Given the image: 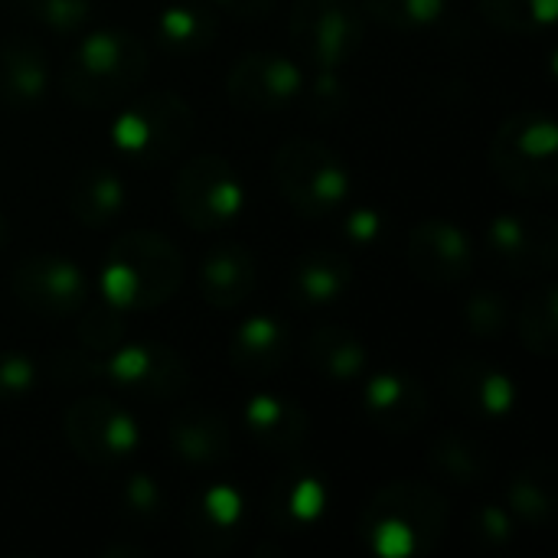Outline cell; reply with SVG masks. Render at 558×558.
<instances>
[{
  "mask_svg": "<svg viewBox=\"0 0 558 558\" xmlns=\"http://www.w3.org/2000/svg\"><path fill=\"white\" fill-rule=\"evenodd\" d=\"M183 281V258L177 245L147 229L118 235L101 271V294L114 311L157 307L177 294Z\"/></svg>",
  "mask_w": 558,
  "mask_h": 558,
  "instance_id": "obj_1",
  "label": "cell"
},
{
  "mask_svg": "<svg viewBox=\"0 0 558 558\" xmlns=\"http://www.w3.org/2000/svg\"><path fill=\"white\" fill-rule=\"evenodd\" d=\"M147 72V49L124 29L88 33L62 69V88L85 108H105L131 95Z\"/></svg>",
  "mask_w": 558,
  "mask_h": 558,
  "instance_id": "obj_2",
  "label": "cell"
},
{
  "mask_svg": "<svg viewBox=\"0 0 558 558\" xmlns=\"http://www.w3.org/2000/svg\"><path fill=\"white\" fill-rule=\"evenodd\" d=\"M558 131L546 111L507 118L490 144V163L500 180L526 196H543L558 183Z\"/></svg>",
  "mask_w": 558,
  "mask_h": 558,
  "instance_id": "obj_3",
  "label": "cell"
},
{
  "mask_svg": "<svg viewBox=\"0 0 558 558\" xmlns=\"http://www.w3.org/2000/svg\"><path fill=\"white\" fill-rule=\"evenodd\" d=\"M271 177L284 199L304 216H327L350 193V173L343 160L330 147L307 137L288 141L275 150Z\"/></svg>",
  "mask_w": 558,
  "mask_h": 558,
  "instance_id": "obj_4",
  "label": "cell"
},
{
  "mask_svg": "<svg viewBox=\"0 0 558 558\" xmlns=\"http://www.w3.org/2000/svg\"><path fill=\"white\" fill-rule=\"evenodd\" d=\"M190 134H193V111L173 92L141 95L111 124L114 147L141 163H160L173 157Z\"/></svg>",
  "mask_w": 558,
  "mask_h": 558,
  "instance_id": "obj_5",
  "label": "cell"
},
{
  "mask_svg": "<svg viewBox=\"0 0 558 558\" xmlns=\"http://www.w3.org/2000/svg\"><path fill=\"white\" fill-rule=\"evenodd\" d=\"M288 33L307 62L320 72H337L360 49L366 23L356 0H298Z\"/></svg>",
  "mask_w": 558,
  "mask_h": 558,
  "instance_id": "obj_6",
  "label": "cell"
},
{
  "mask_svg": "<svg viewBox=\"0 0 558 558\" xmlns=\"http://www.w3.org/2000/svg\"><path fill=\"white\" fill-rule=\"evenodd\" d=\"M173 203L183 222L199 232H213L239 219V213L245 209V190L229 160L216 154H199L186 167H180L173 180Z\"/></svg>",
  "mask_w": 558,
  "mask_h": 558,
  "instance_id": "obj_7",
  "label": "cell"
},
{
  "mask_svg": "<svg viewBox=\"0 0 558 558\" xmlns=\"http://www.w3.org/2000/svg\"><path fill=\"white\" fill-rule=\"evenodd\" d=\"M65 438L92 464L121 461V458L134 454V448L141 441L134 418L121 405H114V402H108L101 396L78 399V402L69 405V412H65Z\"/></svg>",
  "mask_w": 558,
  "mask_h": 558,
  "instance_id": "obj_8",
  "label": "cell"
},
{
  "mask_svg": "<svg viewBox=\"0 0 558 558\" xmlns=\"http://www.w3.org/2000/svg\"><path fill=\"white\" fill-rule=\"evenodd\" d=\"M301 82L304 78L294 59L275 52H248L232 65L226 88L239 111L268 114L291 105L301 92Z\"/></svg>",
  "mask_w": 558,
  "mask_h": 558,
  "instance_id": "obj_9",
  "label": "cell"
},
{
  "mask_svg": "<svg viewBox=\"0 0 558 558\" xmlns=\"http://www.w3.org/2000/svg\"><path fill=\"white\" fill-rule=\"evenodd\" d=\"M10 284L23 307L46 317L72 314L88 298V281L78 271V265L59 255H33L20 262Z\"/></svg>",
  "mask_w": 558,
  "mask_h": 558,
  "instance_id": "obj_10",
  "label": "cell"
},
{
  "mask_svg": "<svg viewBox=\"0 0 558 558\" xmlns=\"http://www.w3.org/2000/svg\"><path fill=\"white\" fill-rule=\"evenodd\" d=\"M88 369L147 399H163V396L170 399L186 386L183 363L170 353V347H157V343H118L105 363Z\"/></svg>",
  "mask_w": 558,
  "mask_h": 558,
  "instance_id": "obj_11",
  "label": "cell"
},
{
  "mask_svg": "<svg viewBox=\"0 0 558 558\" xmlns=\"http://www.w3.org/2000/svg\"><path fill=\"white\" fill-rule=\"evenodd\" d=\"M405 258L422 281L435 288H448L471 275L474 248H471V239L458 226L445 219H425L412 229Z\"/></svg>",
  "mask_w": 558,
  "mask_h": 558,
  "instance_id": "obj_12",
  "label": "cell"
},
{
  "mask_svg": "<svg viewBox=\"0 0 558 558\" xmlns=\"http://www.w3.org/2000/svg\"><path fill=\"white\" fill-rule=\"evenodd\" d=\"M487 242L513 275H533L556 265L558 232L546 216H497L487 229Z\"/></svg>",
  "mask_w": 558,
  "mask_h": 558,
  "instance_id": "obj_13",
  "label": "cell"
},
{
  "mask_svg": "<svg viewBox=\"0 0 558 558\" xmlns=\"http://www.w3.org/2000/svg\"><path fill=\"white\" fill-rule=\"evenodd\" d=\"M366 517H392L399 520L418 543V553L425 549H435L438 539L445 536V526H448V500L428 487V484H418V481H396L389 487H383Z\"/></svg>",
  "mask_w": 558,
  "mask_h": 558,
  "instance_id": "obj_14",
  "label": "cell"
},
{
  "mask_svg": "<svg viewBox=\"0 0 558 558\" xmlns=\"http://www.w3.org/2000/svg\"><path fill=\"white\" fill-rule=\"evenodd\" d=\"M167 441L173 454L190 468H213L232 454V432L219 409L206 402L183 405L167 425Z\"/></svg>",
  "mask_w": 558,
  "mask_h": 558,
  "instance_id": "obj_15",
  "label": "cell"
},
{
  "mask_svg": "<svg viewBox=\"0 0 558 558\" xmlns=\"http://www.w3.org/2000/svg\"><path fill=\"white\" fill-rule=\"evenodd\" d=\"M428 392L409 373H379L366 383V412L379 432L409 435L428 418Z\"/></svg>",
  "mask_w": 558,
  "mask_h": 558,
  "instance_id": "obj_16",
  "label": "cell"
},
{
  "mask_svg": "<svg viewBox=\"0 0 558 558\" xmlns=\"http://www.w3.org/2000/svg\"><path fill=\"white\" fill-rule=\"evenodd\" d=\"M445 386L451 392V399L471 412V415H484V418H497V415H507L517 402V389H513V379L484 363V360H461L448 369L445 376Z\"/></svg>",
  "mask_w": 558,
  "mask_h": 558,
  "instance_id": "obj_17",
  "label": "cell"
},
{
  "mask_svg": "<svg viewBox=\"0 0 558 558\" xmlns=\"http://www.w3.org/2000/svg\"><path fill=\"white\" fill-rule=\"evenodd\" d=\"M258 281L255 258L242 245H219L199 265V291L213 307H239L252 298Z\"/></svg>",
  "mask_w": 558,
  "mask_h": 558,
  "instance_id": "obj_18",
  "label": "cell"
},
{
  "mask_svg": "<svg viewBox=\"0 0 558 558\" xmlns=\"http://www.w3.org/2000/svg\"><path fill=\"white\" fill-rule=\"evenodd\" d=\"M291 356V337L288 327L278 317H248L229 347V360L245 376H271L284 366Z\"/></svg>",
  "mask_w": 558,
  "mask_h": 558,
  "instance_id": "obj_19",
  "label": "cell"
},
{
  "mask_svg": "<svg viewBox=\"0 0 558 558\" xmlns=\"http://www.w3.org/2000/svg\"><path fill=\"white\" fill-rule=\"evenodd\" d=\"M49 88V65H46V52L26 39H7L0 46V101L26 108L36 105Z\"/></svg>",
  "mask_w": 558,
  "mask_h": 558,
  "instance_id": "obj_20",
  "label": "cell"
},
{
  "mask_svg": "<svg viewBox=\"0 0 558 558\" xmlns=\"http://www.w3.org/2000/svg\"><path fill=\"white\" fill-rule=\"evenodd\" d=\"M245 425L265 451H294L307 438V412L281 396H255L245 405Z\"/></svg>",
  "mask_w": 558,
  "mask_h": 558,
  "instance_id": "obj_21",
  "label": "cell"
},
{
  "mask_svg": "<svg viewBox=\"0 0 558 558\" xmlns=\"http://www.w3.org/2000/svg\"><path fill=\"white\" fill-rule=\"evenodd\" d=\"M291 284L304 304L324 307L347 294V288L353 284V265L340 252H327V248L304 252L294 265Z\"/></svg>",
  "mask_w": 558,
  "mask_h": 558,
  "instance_id": "obj_22",
  "label": "cell"
},
{
  "mask_svg": "<svg viewBox=\"0 0 558 558\" xmlns=\"http://www.w3.org/2000/svg\"><path fill=\"white\" fill-rule=\"evenodd\" d=\"M124 206V183L108 167H85L69 186V209L85 226H108Z\"/></svg>",
  "mask_w": 558,
  "mask_h": 558,
  "instance_id": "obj_23",
  "label": "cell"
},
{
  "mask_svg": "<svg viewBox=\"0 0 558 558\" xmlns=\"http://www.w3.org/2000/svg\"><path fill=\"white\" fill-rule=\"evenodd\" d=\"M307 360L314 373L333 383H353L366 369V347L347 327H320L307 343Z\"/></svg>",
  "mask_w": 558,
  "mask_h": 558,
  "instance_id": "obj_24",
  "label": "cell"
},
{
  "mask_svg": "<svg viewBox=\"0 0 558 558\" xmlns=\"http://www.w3.org/2000/svg\"><path fill=\"white\" fill-rule=\"evenodd\" d=\"M507 504H510V513L520 517L523 523L549 520L553 510H556V474H553V464L533 461V464L520 468L513 474V481L507 484Z\"/></svg>",
  "mask_w": 558,
  "mask_h": 558,
  "instance_id": "obj_25",
  "label": "cell"
},
{
  "mask_svg": "<svg viewBox=\"0 0 558 558\" xmlns=\"http://www.w3.org/2000/svg\"><path fill=\"white\" fill-rule=\"evenodd\" d=\"M157 36L173 52H199L216 36V13L199 3L167 7L157 20Z\"/></svg>",
  "mask_w": 558,
  "mask_h": 558,
  "instance_id": "obj_26",
  "label": "cell"
},
{
  "mask_svg": "<svg viewBox=\"0 0 558 558\" xmlns=\"http://www.w3.org/2000/svg\"><path fill=\"white\" fill-rule=\"evenodd\" d=\"M428 464H432L435 474L468 487V484L481 481L490 471V454H487V448L474 445L471 438L448 432V435L435 438V445L428 451Z\"/></svg>",
  "mask_w": 558,
  "mask_h": 558,
  "instance_id": "obj_27",
  "label": "cell"
},
{
  "mask_svg": "<svg viewBox=\"0 0 558 558\" xmlns=\"http://www.w3.org/2000/svg\"><path fill=\"white\" fill-rule=\"evenodd\" d=\"M271 507H275L278 517H284L294 526L314 523L324 513V507H327V487H324V481L317 474L294 471V474L281 477Z\"/></svg>",
  "mask_w": 558,
  "mask_h": 558,
  "instance_id": "obj_28",
  "label": "cell"
},
{
  "mask_svg": "<svg viewBox=\"0 0 558 558\" xmlns=\"http://www.w3.org/2000/svg\"><path fill=\"white\" fill-rule=\"evenodd\" d=\"M520 337L539 356H553L558 350V291L553 284L536 291L523 304V311H520Z\"/></svg>",
  "mask_w": 558,
  "mask_h": 558,
  "instance_id": "obj_29",
  "label": "cell"
},
{
  "mask_svg": "<svg viewBox=\"0 0 558 558\" xmlns=\"http://www.w3.org/2000/svg\"><path fill=\"white\" fill-rule=\"evenodd\" d=\"M484 16L510 33H533L556 23L558 0H477Z\"/></svg>",
  "mask_w": 558,
  "mask_h": 558,
  "instance_id": "obj_30",
  "label": "cell"
},
{
  "mask_svg": "<svg viewBox=\"0 0 558 558\" xmlns=\"http://www.w3.org/2000/svg\"><path fill=\"white\" fill-rule=\"evenodd\" d=\"M366 10L392 29H418L445 13V0H366Z\"/></svg>",
  "mask_w": 558,
  "mask_h": 558,
  "instance_id": "obj_31",
  "label": "cell"
},
{
  "mask_svg": "<svg viewBox=\"0 0 558 558\" xmlns=\"http://www.w3.org/2000/svg\"><path fill=\"white\" fill-rule=\"evenodd\" d=\"M464 320H468V330L474 337H500L510 324V304L494 288L474 291L468 307H464Z\"/></svg>",
  "mask_w": 558,
  "mask_h": 558,
  "instance_id": "obj_32",
  "label": "cell"
},
{
  "mask_svg": "<svg viewBox=\"0 0 558 558\" xmlns=\"http://www.w3.org/2000/svg\"><path fill=\"white\" fill-rule=\"evenodd\" d=\"M239 520H242V497L232 487H213L203 497L196 523L213 526L216 530L213 536H235L232 530L239 526Z\"/></svg>",
  "mask_w": 558,
  "mask_h": 558,
  "instance_id": "obj_33",
  "label": "cell"
},
{
  "mask_svg": "<svg viewBox=\"0 0 558 558\" xmlns=\"http://www.w3.org/2000/svg\"><path fill=\"white\" fill-rule=\"evenodd\" d=\"M29 13L52 29L72 33L85 26L92 13V0H29Z\"/></svg>",
  "mask_w": 558,
  "mask_h": 558,
  "instance_id": "obj_34",
  "label": "cell"
},
{
  "mask_svg": "<svg viewBox=\"0 0 558 558\" xmlns=\"http://www.w3.org/2000/svg\"><path fill=\"white\" fill-rule=\"evenodd\" d=\"M36 363L16 350L0 353V402H13L36 386Z\"/></svg>",
  "mask_w": 558,
  "mask_h": 558,
  "instance_id": "obj_35",
  "label": "cell"
},
{
  "mask_svg": "<svg viewBox=\"0 0 558 558\" xmlns=\"http://www.w3.org/2000/svg\"><path fill=\"white\" fill-rule=\"evenodd\" d=\"M121 500H124V510H128V513L147 520V517H157V513H160V507H163V490H160V484H157L154 477L134 474V477H128Z\"/></svg>",
  "mask_w": 558,
  "mask_h": 558,
  "instance_id": "obj_36",
  "label": "cell"
},
{
  "mask_svg": "<svg viewBox=\"0 0 558 558\" xmlns=\"http://www.w3.org/2000/svg\"><path fill=\"white\" fill-rule=\"evenodd\" d=\"M477 523H481L484 539H494V543H507L510 539V517H507V510L487 507V510H481Z\"/></svg>",
  "mask_w": 558,
  "mask_h": 558,
  "instance_id": "obj_37",
  "label": "cell"
},
{
  "mask_svg": "<svg viewBox=\"0 0 558 558\" xmlns=\"http://www.w3.org/2000/svg\"><path fill=\"white\" fill-rule=\"evenodd\" d=\"M379 229H383V219H379V213H373V209H360V213H353V216L347 219V235L356 239V242L376 239Z\"/></svg>",
  "mask_w": 558,
  "mask_h": 558,
  "instance_id": "obj_38",
  "label": "cell"
},
{
  "mask_svg": "<svg viewBox=\"0 0 558 558\" xmlns=\"http://www.w3.org/2000/svg\"><path fill=\"white\" fill-rule=\"evenodd\" d=\"M216 3L235 16H262L271 7V0H216Z\"/></svg>",
  "mask_w": 558,
  "mask_h": 558,
  "instance_id": "obj_39",
  "label": "cell"
},
{
  "mask_svg": "<svg viewBox=\"0 0 558 558\" xmlns=\"http://www.w3.org/2000/svg\"><path fill=\"white\" fill-rule=\"evenodd\" d=\"M3 242H7V219L0 216V248H3Z\"/></svg>",
  "mask_w": 558,
  "mask_h": 558,
  "instance_id": "obj_40",
  "label": "cell"
}]
</instances>
